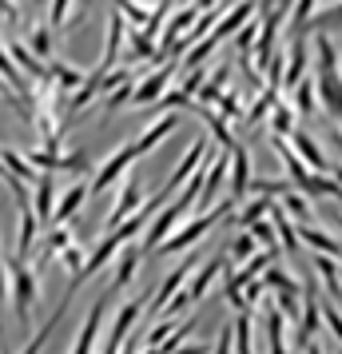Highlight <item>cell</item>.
<instances>
[{"instance_id": "603a6c76", "label": "cell", "mask_w": 342, "mask_h": 354, "mask_svg": "<svg viewBox=\"0 0 342 354\" xmlns=\"http://www.w3.org/2000/svg\"><path fill=\"white\" fill-rule=\"evenodd\" d=\"M263 326H267V346H271V354H287V319L278 315V306H267Z\"/></svg>"}, {"instance_id": "94428289", "label": "cell", "mask_w": 342, "mask_h": 354, "mask_svg": "<svg viewBox=\"0 0 342 354\" xmlns=\"http://www.w3.org/2000/svg\"><path fill=\"white\" fill-rule=\"evenodd\" d=\"M36 4H44V0H36Z\"/></svg>"}, {"instance_id": "30bf717a", "label": "cell", "mask_w": 342, "mask_h": 354, "mask_svg": "<svg viewBox=\"0 0 342 354\" xmlns=\"http://www.w3.org/2000/svg\"><path fill=\"white\" fill-rule=\"evenodd\" d=\"M84 203H88V183L80 179V183H72L68 192L56 195V207H52V219H48V223H52V227H64L68 219H76V211H80Z\"/></svg>"}, {"instance_id": "ffe728a7", "label": "cell", "mask_w": 342, "mask_h": 354, "mask_svg": "<svg viewBox=\"0 0 342 354\" xmlns=\"http://www.w3.org/2000/svg\"><path fill=\"white\" fill-rule=\"evenodd\" d=\"M48 76H52V84H56V92H76V88H84V76L80 68H72V64H64V60H48Z\"/></svg>"}, {"instance_id": "7c38bea8", "label": "cell", "mask_w": 342, "mask_h": 354, "mask_svg": "<svg viewBox=\"0 0 342 354\" xmlns=\"http://www.w3.org/2000/svg\"><path fill=\"white\" fill-rule=\"evenodd\" d=\"M183 215H187V211H183L180 203H171V207H163L160 215H155V223H151V231H147V239L140 243V251H144V255H151V251H155V247H160L163 239H171V227L180 223Z\"/></svg>"}, {"instance_id": "be15d7a7", "label": "cell", "mask_w": 342, "mask_h": 354, "mask_svg": "<svg viewBox=\"0 0 342 354\" xmlns=\"http://www.w3.org/2000/svg\"><path fill=\"white\" fill-rule=\"evenodd\" d=\"M0 104H4V100H0Z\"/></svg>"}, {"instance_id": "484cf974", "label": "cell", "mask_w": 342, "mask_h": 354, "mask_svg": "<svg viewBox=\"0 0 342 354\" xmlns=\"http://www.w3.org/2000/svg\"><path fill=\"white\" fill-rule=\"evenodd\" d=\"M52 207H56V187H52V176H40V183L32 187V211L40 223L52 219Z\"/></svg>"}, {"instance_id": "836d02e7", "label": "cell", "mask_w": 342, "mask_h": 354, "mask_svg": "<svg viewBox=\"0 0 342 354\" xmlns=\"http://www.w3.org/2000/svg\"><path fill=\"white\" fill-rule=\"evenodd\" d=\"M291 131H294V112L287 104H275V108H271V136H283V140H287Z\"/></svg>"}, {"instance_id": "b9f144b4", "label": "cell", "mask_w": 342, "mask_h": 354, "mask_svg": "<svg viewBox=\"0 0 342 354\" xmlns=\"http://www.w3.org/2000/svg\"><path fill=\"white\" fill-rule=\"evenodd\" d=\"M247 231L255 235V243H263V251H278V247H275V227L267 223V219H259V223L247 227Z\"/></svg>"}, {"instance_id": "3957f363", "label": "cell", "mask_w": 342, "mask_h": 354, "mask_svg": "<svg viewBox=\"0 0 342 354\" xmlns=\"http://www.w3.org/2000/svg\"><path fill=\"white\" fill-rule=\"evenodd\" d=\"M135 160H140V156H135V144L115 147L112 156H108V160H104V163L96 167V176H92V183H88V199H92V195H104V192H108V187H112L115 179L124 176V171H128V167H131Z\"/></svg>"}, {"instance_id": "d590c367", "label": "cell", "mask_w": 342, "mask_h": 354, "mask_svg": "<svg viewBox=\"0 0 342 354\" xmlns=\"http://www.w3.org/2000/svg\"><path fill=\"white\" fill-rule=\"evenodd\" d=\"M131 92H135V72H131L128 80H120V88H112V92H108V100H104V104H108V112L124 108V104H131Z\"/></svg>"}, {"instance_id": "74e56055", "label": "cell", "mask_w": 342, "mask_h": 354, "mask_svg": "<svg viewBox=\"0 0 342 354\" xmlns=\"http://www.w3.org/2000/svg\"><path fill=\"white\" fill-rule=\"evenodd\" d=\"M60 263L72 271V283H76V279H80V271H84V243H72V247H64V251H60Z\"/></svg>"}, {"instance_id": "8fae6325", "label": "cell", "mask_w": 342, "mask_h": 354, "mask_svg": "<svg viewBox=\"0 0 342 354\" xmlns=\"http://www.w3.org/2000/svg\"><path fill=\"white\" fill-rule=\"evenodd\" d=\"M4 48H8V56H12V64L20 68V72H24V80L32 84H52V76H48V68L40 64V60H36L32 52L24 48V40H8V44H4Z\"/></svg>"}, {"instance_id": "cb8c5ba5", "label": "cell", "mask_w": 342, "mask_h": 354, "mask_svg": "<svg viewBox=\"0 0 342 354\" xmlns=\"http://www.w3.org/2000/svg\"><path fill=\"white\" fill-rule=\"evenodd\" d=\"M52 44H56V36H52L48 20H40V24H32V28H28V44H24V48L32 52L40 64H44V60H52Z\"/></svg>"}, {"instance_id": "f35d334b", "label": "cell", "mask_w": 342, "mask_h": 354, "mask_svg": "<svg viewBox=\"0 0 342 354\" xmlns=\"http://www.w3.org/2000/svg\"><path fill=\"white\" fill-rule=\"evenodd\" d=\"M215 48H219V44H215L211 36H207V40H199L196 48H187V52H183V64H187V68H199V64H203V60H207V56H211Z\"/></svg>"}, {"instance_id": "816d5d0a", "label": "cell", "mask_w": 342, "mask_h": 354, "mask_svg": "<svg viewBox=\"0 0 342 354\" xmlns=\"http://www.w3.org/2000/svg\"><path fill=\"white\" fill-rule=\"evenodd\" d=\"M4 299H8V267L0 263V326H4Z\"/></svg>"}, {"instance_id": "ba28073f", "label": "cell", "mask_w": 342, "mask_h": 354, "mask_svg": "<svg viewBox=\"0 0 342 354\" xmlns=\"http://www.w3.org/2000/svg\"><path fill=\"white\" fill-rule=\"evenodd\" d=\"M17 211H20V219H17V263H24L28 251H32L36 235H40V219H36V211H32V199H20Z\"/></svg>"}, {"instance_id": "5bb4252c", "label": "cell", "mask_w": 342, "mask_h": 354, "mask_svg": "<svg viewBox=\"0 0 342 354\" xmlns=\"http://www.w3.org/2000/svg\"><path fill=\"white\" fill-rule=\"evenodd\" d=\"M287 144H291V151L303 163H310V171H314V176H326V156L319 151V144L307 136V128H298V124H294V131L287 136Z\"/></svg>"}, {"instance_id": "f546056e", "label": "cell", "mask_w": 342, "mask_h": 354, "mask_svg": "<svg viewBox=\"0 0 342 354\" xmlns=\"http://www.w3.org/2000/svg\"><path fill=\"white\" fill-rule=\"evenodd\" d=\"M271 211H275V231H278V243H283V251H298V231L291 227V219L283 215V207L278 203H271Z\"/></svg>"}, {"instance_id": "91938a15", "label": "cell", "mask_w": 342, "mask_h": 354, "mask_svg": "<svg viewBox=\"0 0 342 354\" xmlns=\"http://www.w3.org/2000/svg\"><path fill=\"white\" fill-rule=\"evenodd\" d=\"M84 8H88V0H84Z\"/></svg>"}, {"instance_id": "f6af8a7d", "label": "cell", "mask_w": 342, "mask_h": 354, "mask_svg": "<svg viewBox=\"0 0 342 354\" xmlns=\"http://www.w3.org/2000/svg\"><path fill=\"white\" fill-rule=\"evenodd\" d=\"M334 24H342V0L326 12H314V20H310V28H334Z\"/></svg>"}, {"instance_id": "60d3db41", "label": "cell", "mask_w": 342, "mask_h": 354, "mask_svg": "<svg viewBox=\"0 0 342 354\" xmlns=\"http://www.w3.org/2000/svg\"><path fill=\"white\" fill-rule=\"evenodd\" d=\"M131 56H140V60H155V40H147L140 28L131 32Z\"/></svg>"}, {"instance_id": "6f0895ef", "label": "cell", "mask_w": 342, "mask_h": 354, "mask_svg": "<svg viewBox=\"0 0 342 354\" xmlns=\"http://www.w3.org/2000/svg\"><path fill=\"white\" fill-rule=\"evenodd\" d=\"M303 346H307V354H323V346H319L314 338H310V342H303Z\"/></svg>"}, {"instance_id": "8992f818", "label": "cell", "mask_w": 342, "mask_h": 354, "mask_svg": "<svg viewBox=\"0 0 342 354\" xmlns=\"http://www.w3.org/2000/svg\"><path fill=\"white\" fill-rule=\"evenodd\" d=\"M255 12H259V0H239V4H231L227 12L219 17V24L211 28V40H215V44H223V40L239 32V28H243Z\"/></svg>"}, {"instance_id": "9f6ffc18", "label": "cell", "mask_w": 342, "mask_h": 354, "mask_svg": "<svg viewBox=\"0 0 342 354\" xmlns=\"http://www.w3.org/2000/svg\"><path fill=\"white\" fill-rule=\"evenodd\" d=\"M207 4H215V0H191V8H196V12H207Z\"/></svg>"}, {"instance_id": "277c9868", "label": "cell", "mask_w": 342, "mask_h": 354, "mask_svg": "<svg viewBox=\"0 0 342 354\" xmlns=\"http://www.w3.org/2000/svg\"><path fill=\"white\" fill-rule=\"evenodd\" d=\"M199 263H203V259H199V255H187V259H183V263H180V267H175V271H171V274H167V279H163V283H160V290H155V299H151V303L144 306V310H147V319H155V315H160L163 306H167V303H171V299H175V290H180L183 283H187V274L196 271Z\"/></svg>"}, {"instance_id": "4dcf8cb0", "label": "cell", "mask_w": 342, "mask_h": 354, "mask_svg": "<svg viewBox=\"0 0 342 354\" xmlns=\"http://www.w3.org/2000/svg\"><path fill=\"white\" fill-rule=\"evenodd\" d=\"M259 28H263V20L259 17H251L243 24V28H239V32L231 36V40H235V48H239V56H251V52H255V40H259Z\"/></svg>"}, {"instance_id": "1f68e13d", "label": "cell", "mask_w": 342, "mask_h": 354, "mask_svg": "<svg viewBox=\"0 0 342 354\" xmlns=\"http://www.w3.org/2000/svg\"><path fill=\"white\" fill-rule=\"evenodd\" d=\"M227 76H231V68H227V64L215 68V76L203 84V88H199V104H215V100L223 96V84H227Z\"/></svg>"}, {"instance_id": "bcb514c9", "label": "cell", "mask_w": 342, "mask_h": 354, "mask_svg": "<svg viewBox=\"0 0 342 354\" xmlns=\"http://www.w3.org/2000/svg\"><path fill=\"white\" fill-rule=\"evenodd\" d=\"M72 4H76V0H52V20H48V28H60V24L72 17Z\"/></svg>"}, {"instance_id": "4316f807", "label": "cell", "mask_w": 342, "mask_h": 354, "mask_svg": "<svg viewBox=\"0 0 342 354\" xmlns=\"http://www.w3.org/2000/svg\"><path fill=\"white\" fill-rule=\"evenodd\" d=\"M294 112L298 115L319 112V88H314V80H298V88H294Z\"/></svg>"}, {"instance_id": "e575fe53", "label": "cell", "mask_w": 342, "mask_h": 354, "mask_svg": "<svg viewBox=\"0 0 342 354\" xmlns=\"http://www.w3.org/2000/svg\"><path fill=\"white\" fill-rule=\"evenodd\" d=\"M76 243V235L72 231H64V227H52L48 239H44V251H40V259H52L56 251H64V247H72Z\"/></svg>"}, {"instance_id": "681fc988", "label": "cell", "mask_w": 342, "mask_h": 354, "mask_svg": "<svg viewBox=\"0 0 342 354\" xmlns=\"http://www.w3.org/2000/svg\"><path fill=\"white\" fill-rule=\"evenodd\" d=\"M231 346H235V326H223L215 338V354H231Z\"/></svg>"}, {"instance_id": "d6986e66", "label": "cell", "mask_w": 342, "mask_h": 354, "mask_svg": "<svg viewBox=\"0 0 342 354\" xmlns=\"http://www.w3.org/2000/svg\"><path fill=\"white\" fill-rule=\"evenodd\" d=\"M191 112H196L199 120H203V124L215 131V140H219V147H223V151H231V147H235V136H231L227 120L215 112V108H207V104H191Z\"/></svg>"}, {"instance_id": "ee69618b", "label": "cell", "mask_w": 342, "mask_h": 354, "mask_svg": "<svg viewBox=\"0 0 342 354\" xmlns=\"http://www.w3.org/2000/svg\"><path fill=\"white\" fill-rule=\"evenodd\" d=\"M88 167H92L88 151H68V156H60V171H88Z\"/></svg>"}, {"instance_id": "6125c7cd", "label": "cell", "mask_w": 342, "mask_h": 354, "mask_svg": "<svg viewBox=\"0 0 342 354\" xmlns=\"http://www.w3.org/2000/svg\"><path fill=\"white\" fill-rule=\"evenodd\" d=\"M167 4H171V0H167Z\"/></svg>"}, {"instance_id": "9a60e30c", "label": "cell", "mask_w": 342, "mask_h": 354, "mask_svg": "<svg viewBox=\"0 0 342 354\" xmlns=\"http://www.w3.org/2000/svg\"><path fill=\"white\" fill-rule=\"evenodd\" d=\"M140 259H144V251H140V243H124V247H120V255H115V263H120V267H115V274H112V283H108V290H124L131 283V279H135V271H140Z\"/></svg>"}, {"instance_id": "7dc6e473", "label": "cell", "mask_w": 342, "mask_h": 354, "mask_svg": "<svg viewBox=\"0 0 342 354\" xmlns=\"http://www.w3.org/2000/svg\"><path fill=\"white\" fill-rule=\"evenodd\" d=\"M215 104H219V115H223V120H239V100L231 96V92L227 96H219Z\"/></svg>"}, {"instance_id": "db71d44e", "label": "cell", "mask_w": 342, "mask_h": 354, "mask_svg": "<svg viewBox=\"0 0 342 354\" xmlns=\"http://www.w3.org/2000/svg\"><path fill=\"white\" fill-rule=\"evenodd\" d=\"M0 100H4V104H12V108H17V96H12V92H8V84L0 80Z\"/></svg>"}, {"instance_id": "d6a6232c", "label": "cell", "mask_w": 342, "mask_h": 354, "mask_svg": "<svg viewBox=\"0 0 342 354\" xmlns=\"http://www.w3.org/2000/svg\"><path fill=\"white\" fill-rule=\"evenodd\" d=\"M115 12H124V20L135 28H147V20H151L147 4H140V0H115Z\"/></svg>"}, {"instance_id": "e7e4bbea", "label": "cell", "mask_w": 342, "mask_h": 354, "mask_svg": "<svg viewBox=\"0 0 342 354\" xmlns=\"http://www.w3.org/2000/svg\"><path fill=\"white\" fill-rule=\"evenodd\" d=\"M339 279H342V274H339Z\"/></svg>"}, {"instance_id": "52a82bcc", "label": "cell", "mask_w": 342, "mask_h": 354, "mask_svg": "<svg viewBox=\"0 0 342 354\" xmlns=\"http://www.w3.org/2000/svg\"><path fill=\"white\" fill-rule=\"evenodd\" d=\"M140 207H144V187H140V179H128L124 192L115 195V207L108 211V231H115L120 223H128Z\"/></svg>"}, {"instance_id": "f907efd6", "label": "cell", "mask_w": 342, "mask_h": 354, "mask_svg": "<svg viewBox=\"0 0 342 354\" xmlns=\"http://www.w3.org/2000/svg\"><path fill=\"white\" fill-rule=\"evenodd\" d=\"M199 88H203V68H191V76L183 80V92H187V96H196Z\"/></svg>"}, {"instance_id": "f5cc1de1", "label": "cell", "mask_w": 342, "mask_h": 354, "mask_svg": "<svg viewBox=\"0 0 342 354\" xmlns=\"http://www.w3.org/2000/svg\"><path fill=\"white\" fill-rule=\"evenodd\" d=\"M140 342H144L140 335H128V342L120 346V354H140Z\"/></svg>"}, {"instance_id": "4fadbf2b", "label": "cell", "mask_w": 342, "mask_h": 354, "mask_svg": "<svg viewBox=\"0 0 342 354\" xmlns=\"http://www.w3.org/2000/svg\"><path fill=\"white\" fill-rule=\"evenodd\" d=\"M171 72H175V64H163L160 72H151L147 80L135 84V92H131V104H140V108H151L155 100L167 92V84H171Z\"/></svg>"}, {"instance_id": "c3c4849f", "label": "cell", "mask_w": 342, "mask_h": 354, "mask_svg": "<svg viewBox=\"0 0 342 354\" xmlns=\"http://www.w3.org/2000/svg\"><path fill=\"white\" fill-rule=\"evenodd\" d=\"M319 315H323V319L330 322V330H334V335H339V342H342V315H339V306H334V303H326L323 310H319Z\"/></svg>"}, {"instance_id": "7a4b0ae2", "label": "cell", "mask_w": 342, "mask_h": 354, "mask_svg": "<svg viewBox=\"0 0 342 354\" xmlns=\"http://www.w3.org/2000/svg\"><path fill=\"white\" fill-rule=\"evenodd\" d=\"M36 290H40V283H36V271L12 259V263H8V295H12V306H17V319H20V326L28 322V315H32L36 299H40Z\"/></svg>"}, {"instance_id": "ac0fdd59", "label": "cell", "mask_w": 342, "mask_h": 354, "mask_svg": "<svg viewBox=\"0 0 342 354\" xmlns=\"http://www.w3.org/2000/svg\"><path fill=\"white\" fill-rule=\"evenodd\" d=\"M0 163H4V167H8V176L20 179L24 187H36V183H40V171L24 160V151H17V147H0Z\"/></svg>"}, {"instance_id": "680465c9", "label": "cell", "mask_w": 342, "mask_h": 354, "mask_svg": "<svg viewBox=\"0 0 342 354\" xmlns=\"http://www.w3.org/2000/svg\"><path fill=\"white\" fill-rule=\"evenodd\" d=\"M147 354H160V351H151V346H147Z\"/></svg>"}, {"instance_id": "8d00e7d4", "label": "cell", "mask_w": 342, "mask_h": 354, "mask_svg": "<svg viewBox=\"0 0 342 354\" xmlns=\"http://www.w3.org/2000/svg\"><path fill=\"white\" fill-rule=\"evenodd\" d=\"M267 211H271V199H255V203H247L243 211H239V227H255L259 219H267Z\"/></svg>"}, {"instance_id": "d4e9b609", "label": "cell", "mask_w": 342, "mask_h": 354, "mask_svg": "<svg viewBox=\"0 0 342 354\" xmlns=\"http://www.w3.org/2000/svg\"><path fill=\"white\" fill-rule=\"evenodd\" d=\"M298 243L314 247L319 255L342 259V243H339V239H330V235H326V231H319V227H298Z\"/></svg>"}, {"instance_id": "e0dca14e", "label": "cell", "mask_w": 342, "mask_h": 354, "mask_svg": "<svg viewBox=\"0 0 342 354\" xmlns=\"http://www.w3.org/2000/svg\"><path fill=\"white\" fill-rule=\"evenodd\" d=\"M251 187V156L243 144L231 147V199H243Z\"/></svg>"}, {"instance_id": "2e32d148", "label": "cell", "mask_w": 342, "mask_h": 354, "mask_svg": "<svg viewBox=\"0 0 342 354\" xmlns=\"http://www.w3.org/2000/svg\"><path fill=\"white\" fill-rule=\"evenodd\" d=\"M124 36H128V20H124V12H112V17H108V44H104V56H99L96 68L112 72L115 56H120V48H124Z\"/></svg>"}, {"instance_id": "7402d4cb", "label": "cell", "mask_w": 342, "mask_h": 354, "mask_svg": "<svg viewBox=\"0 0 342 354\" xmlns=\"http://www.w3.org/2000/svg\"><path fill=\"white\" fill-rule=\"evenodd\" d=\"M223 259H227V255L211 259V263H207V259L199 263V274L191 279V287L183 290V295H187V303H196V299H203V295H207V287H211V279H215L219 271H223Z\"/></svg>"}, {"instance_id": "44dd1931", "label": "cell", "mask_w": 342, "mask_h": 354, "mask_svg": "<svg viewBox=\"0 0 342 354\" xmlns=\"http://www.w3.org/2000/svg\"><path fill=\"white\" fill-rule=\"evenodd\" d=\"M171 131H175V115H160V120H155L140 140H131V144H135V156H144V151H151V147H160Z\"/></svg>"}, {"instance_id": "6da1fadb", "label": "cell", "mask_w": 342, "mask_h": 354, "mask_svg": "<svg viewBox=\"0 0 342 354\" xmlns=\"http://www.w3.org/2000/svg\"><path fill=\"white\" fill-rule=\"evenodd\" d=\"M231 207H235V199H223V203H219L215 211H199L191 223L183 227V231H175L171 239H163L155 251H160V255H175V251H187V247H196V243L203 239V235H207V231H211V227L223 219V215H231Z\"/></svg>"}, {"instance_id": "83f0119b", "label": "cell", "mask_w": 342, "mask_h": 354, "mask_svg": "<svg viewBox=\"0 0 342 354\" xmlns=\"http://www.w3.org/2000/svg\"><path fill=\"white\" fill-rule=\"evenodd\" d=\"M278 207H283V215H294L303 227L310 223V199L303 192H294V187H291V192L283 195V203H278Z\"/></svg>"}, {"instance_id": "ab89813d", "label": "cell", "mask_w": 342, "mask_h": 354, "mask_svg": "<svg viewBox=\"0 0 342 354\" xmlns=\"http://www.w3.org/2000/svg\"><path fill=\"white\" fill-rule=\"evenodd\" d=\"M175 326H180V322H175V319H163V322H155V326H151V330H144L147 346H151V351H155V346H163V338L171 335V330H175Z\"/></svg>"}, {"instance_id": "7bdbcfd3", "label": "cell", "mask_w": 342, "mask_h": 354, "mask_svg": "<svg viewBox=\"0 0 342 354\" xmlns=\"http://www.w3.org/2000/svg\"><path fill=\"white\" fill-rule=\"evenodd\" d=\"M255 255V235H251V231H239V239L231 243V259H251Z\"/></svg>"}, {"instance_id": "9c48e42d", "label": "cell", "mask_w": 342, "mask_h": 354, "mask_svg": "<svg viewBox=\"0 0 342 354\" xmlns=\"http://www.w3.org/2000/svg\"><path fill=\"white\" fill-rule=\"evenodd\" d=\"M108 303H112V290H104L96 299V306H92V315H88V322H84L80 338H76V346H72V354H92L96 351V338H99V326H104V315H108Z\"/></svg>"}, {"instance_id": "f1b7e54d", "label": "cell", "mask_w": 342, "mask_h": 354, "mask_svg": "<svg viewBox=\"0 0 342 354\" xmlns=\"http://www.w3.org/2000/svg\"><path fill=\"white\" fill-rule=\"evenodd\" d=\"M275 104H278V92H271V88H263L259 96H255V104H251V112L243 115V120H247V128H255L259 120H267V115H271V108H275Z\"/></svg>"}, {"instance_id": "11a10c76", "label": "cell", "mask_w": 342, "mask_h": 354, "mask_svg": "<svg viewBox=\"0 0 342 354\" xmlns=\"http://www.w3.org/2000/svg\"><path fill=\"white\" fill-rule=\"evenodd\" d=\"M175 354H207V346H180Z\"/></svg>"}, {"instance_id": "5b68a950", "label": "cell", "mask_w": 342, "mask_h": 354, "mask_svg": "<svg viewBox=\"0 0 342 354\" xmlns=\"http://www.w3.org/2000/svg\"><path fill=\"white\" fill-rule=\"evenodd\" d=\"M203 160H207V136H199L196 144L187 147V156H183V160H180V167H175V176H171V179H167V183H163V192L155 195V203H160V207H163V199H167V195L175 192L180 183H187V179L196 176L199 167H203Z\"/></svg>"}]
</instances>
